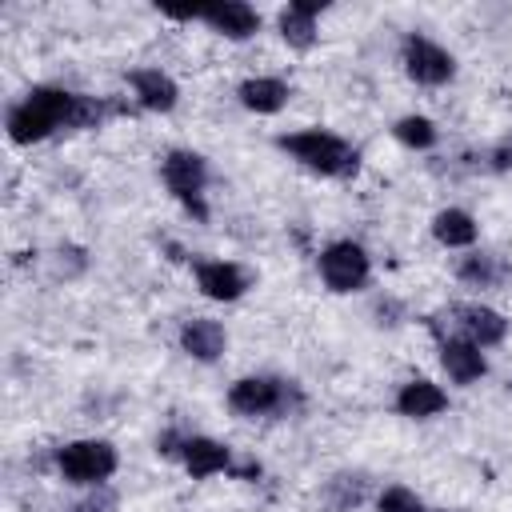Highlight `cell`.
Segmentation results:
<instances>
[{
  "instance_id": "13",
  "label": "cell",
  "mask_w": 512,
  "mask_h": 512,
  "mask_svg": "<svg viewBox=\"0 0 512 512\" xmlns=\"http://www.w3.org/2000/svg\"><path fill=\"white\" fill-rule=\"evenodd\" d=\"M132 88H136V100L152 112H168L176 104V84L160 72V68H140L132 72Z\"/></svg>"
},
{
  "instance_id": "18",
  "label": "cell",
  "mask_w": 512,
  "mask_h": 512,
  "mask_svg": "<svg viewBox=\"0 0 512 512\" xmlns=\"http://www.w3.org/2000/svg\"><path fill=\"white\" fill-rule=\"evenodd\" d=\"M432 232H436V240L448 244V248H468V244L476 240V224H472V216L460 212V208H444V212L432 220Z\"/></svg>"
},
{
  "instance_id": "14",
  "label": "cell",
  "mask_w": 512,
  "mask_h": 512,
  "mask_svg": "<svg viewBox=\"0 0 512 512\" xmlns=\"http://www.w3.org/2000/svg\"><path fill=\"white\" fill-rule=\"evenodd\" d=\"M180 344L196 360H216L224 352V328L216 320H188L180 332Z\"/></svg>"
},
{
  "instance_id": "12",
  "label": "cell",
  "mask_w": 512,
  "mask_h": 512,
  "mask_svg": "<svg viewBox=\"0 0 512 512\" xmlns=\"http://www.w3.org/2000/svg\"><path fill=\"white\" fill-rule=\"evenodd\" d=\"M456 316H460V328L468 332V340L472 344H500L504 340V332H508V320L500 316V312H492V308H480V304H464V308H456Z\"/></svg>"
},
{
  "instance_id": "6",
  "label": "cell",
  "mask_w": 512,
  "mask_h": 512,
  "mask_svg": "<svg viewBox=\"0 0 512 512\" xmlns=\"http://www.w3.org/2000/svg\"><path fill=\"white\" fill-rule=\"evenodd\" d=\"M228 404L240 416H264V412H276V408L288 404V384L268 380V376H248V380H236L232 384Z\"/></svg>"
},
{
  "instance_id": "15",
  "label": "cell",
  "mask_w": 512,
  "mask_h": 512,
  "mask_svg": "<svg viewBox=\"0 0 512 512\" xmlns=\"http://www.w3.org/2000/svg\"><path fill=\"white\" fill-rule=\"evenodd\" d=\"M180 448H184V464H188V472L200 476V480L212 476V472H224V468H228V448L216 444V440H208V436H192V440H184Z\"/></svg>"
},
{
  "instance_id": "17",
  "label": "cell",
  "mask_w": 512,
  "mask_h": 512,
  "mask_svg": "<svg viewBox=\"0 0 512 512\" xmlns=\"http://www.w3.org/2000/svg\"><path fill=\"white\" fill-rule=\"evenodd\" d=\"M240 100L252 112H276V108H284L288 88L280 80H272V76H256V80H244L240 84Z\"/></svg>"
},
{
  "instance_id": "11",
  "label": "cell",
  "mask_w": 512,
  "mask_h": 512,
  "mask_svg": "<svg viewBox=\"0 0 512 512\" xmlns=\"http://www.w3.org/2000/svg\"><path fill=\"white\" fill-rule=\"evenodd\" d=\"M440 364L448 368V376L456 384H472L484 376V356H480V344H472V340H444Z\"/></svg>"
},
{
  "instance_id": "4",
  "label": "cell",
  "mask_w": 512,
  "mask_h": 512,
  "mask_svg": "<svg viewBox=\"0 0 512 512\" xmlns=\"http://www.w3.org/2000/svg\"><path fill=\"white\" fill-rule=\"evenodd\" d=\"M204 160L196 156V152H168L164 156V184L172 188V196L196 216V220H204L208 216V208H204V200H200V188H204Z\"/></svg>"
},
{
  "instance_id": "2",
  "label": "cell",
  "mask_w": 512,
  "mask_h": 512,
  "mask_svg": "<svg viewBox=\"0 0 512 512\" xmlns=\"http://www.w3.org/2000/svg\"><path fill=\"white\" fill-rule=\"evenodd\" d=\"M280 148H288L300 164H308L312 172H324V176H352V172H356V152H352L340 136L320 132V128L284 136Z\"/></svg>"
},
{
  "instance_id": "21",
  "label": "cell",
  "mask_w": 512,
  "mask_h": 512,
  "mask_svg": "<svg viewBox=\"0 0 512 512\" xmlns=\"http://www.w3.org/2000/svg\"><path fill=\"white\" fill-rule=\"evenodd\" d=\"M380 512H428L408 488H384L380 492Z\"/></svg>"
},
{
  "instance_id": "3",
  "label": "cell",
  "mask_w": 512,
  "mask_h": 512,
  "mask_svg": "<svg viewBox=\"0 0 512 512\" xmlns=\"http://www.w3.org/2000/svg\"><path fill=\"white\" fill-rule=\"evenodd\" d=\"M56 460L72 484H100L116 472V448L104 440H76V444L60 448Z\"/></svg>"
},
{
  "instance_id": "5",
  "label": "cell",
  "mask_w": 512,
  "mask_h": 512,
  "mask_svg": "<svg viewBox=\"0 0 512 512\" xmlns=\"http://www.w3.org/2000/svg\"><path fill=\"white\" fill-rule=\"evenodd\" d=\"M320 272H324L328 288L352 292V288H360V284L368 280V256H364L360 244L340 240V244H328V248L320 252Z\"/></svg>"
},
{
  "instance_id": "10",
  "label": "cell",
  "mask_w": 512,
  "mask_h": 512,
  "mask_svg": "<svg viewBox=\"0 0 512 512\" xmlns=\"http://www.w3.org/2000/svg\"><path fill=\"white\" fill-rule=\"evenodd\" d=\"M324 12V4L320 0H296V4H288L284 12H280V32H284V40L292 44V48H308L312 40H316V16Z\"/></svg>"
},
{
  "instance_id": "7",
  "label": "cell",
  "mask_w": 512,
  "mask_h": 512,
  "mask_svg": "<svg viewBox=\"0 0 512 512\" xmlns=\"http://www.w3.org/2000/svg\"><path fill=\"white\" fill-rule=\"evenodd\" d=\"M404 68L420 84H444L452 76V56L424 36H408L404 40Z\"/></svg>"
},
{
  "instance_id": "20",
  "label": "cell",
  "mask_w": 512,
  "mask_h": 512,
  "mask_svg": "<svg viewBox=\"0 0 512 512\" xmlns=\"http://www.w3.org/2000/svg\"><path fill=\"white\" fill-rule=\"evenodd\" d=\"M392 132H396V140L408 144V148H432V144H436V128H432L428 116H404V120H396Z\"/></svg>"
},
{
  "instance_id": "22",
  "label": "cell",
  "mask_w": 512,
  "mask_h": 512,
  "mask_svg": "<svg viewBox=\"0 0 512 512\" xmlns=\"http://www.w3.org/2000/svg\"><path fill=\"white\" fill-rule=\"evenodd\" d=\"M108 504H112L108 496H104V500H84V504H76L72 512H100V508H108Z\"/></svg>"
},
{
  "instance_id": "9",
  "label": "cell",
  "mask_w": 512,
  "mask_h": 512,
  "mask_svg": "<svg viewBox=\"0 0 512 512\" xmlns=\"http://www.w3.org/2000/svg\"><path fill=\"white\" fill-rule=\"evenodd\" d=\"M196 284H200V292L212 296V300H236V296L248 288L244 272H240L236 264H224V260L200 264V268H196Z\"/></svg>"
},
{
  "instance_id": "19",
  "label": "cell",
  "mask_w": 512,
  "mask_h": 512,
  "mask_svg": "<svg viewBox=\"0 0 512 512\" xmlns=\"http://www.w3.org/2000/svg\"><path fill=\"white\" fill-rule=\"evenodd\" d=\"M504 264L496 260V256H468L464 264H460V276L468 280V284H480V288H492V284H500L504 280Z\"/></svg>"
},
{
  "instance_id": "8",
  "label": "cell",
  "mask_w": 512,
  "mask_h": 512,
  "mask_svg": "<svg viewBox=\"0 0 512 512\" xmlns=\"http://www.w3.org/2000/svg\"><path fill=\"white\" fill-rule=\"evenodd\" d=\"M200 20H208L216 32H224V36H232V40H244V36H252V32L260 28V16H256L248 4H240V0L208 4Z\"/></svg>"
},
{
  "instance_id": "16",
  "label": "cell",
  "mask_w": 512,
  "mask_h": 512,
  "mask_svg": "<svg viewBox=\"0 0 512 512\" xmlns=\"http://www.w3.org/2000/svg\"><path fill=\"white\" fill-rule=\"evenodd\" d=\"M444 404H448V396H444L432 380H412V384H404L400 396H396V408H400L404 416H436Z\"/></svg>"
},
{
  "instance_id": "1",
  "label": "cell",
  "mask_w": 512,
  "mask_h": 512,
  "mask_svg": "<svg viewBox=\"0 0 512 512\" xmlns=\"http://www.w3.org/2000/svg\"><path fill=\"white\" fill-rule=\"evenodd\" d=\"M100 120V104L64 88H32L28 100L20 108H12L8 116V136L16 144H32L44 140L52 128H84Z\"/></svg>"
}]
</instances>
